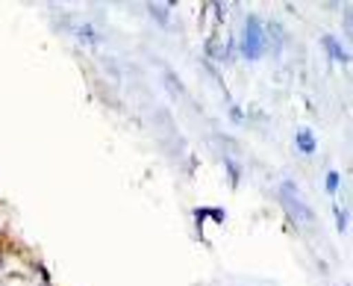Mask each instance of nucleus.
Masks as SVG:
<instances>
[{"label": "nucleus", "mask_w": 353, "mask_h": 286, "mask_svg": "<svg viewBox=\"0 0 353 286\" xmlns=\"http://www.w3.org/2000/svg\"><path fill=\"white\" fill-rule=\"evenodd\" d=\"M239 48H241V57L245 59H259L265 48H268V36H265V27L256 15H248L245 18V30H241V39H239Z\"/></svg>", "instance_id": "nucleus-1"}, {"label": "nucleus", "mask_w": 353, "mask_h": 286, "mask_svg": "<svg viewBox=\"0 0 353 286\" xmlns=\"http://www.w3.org/2000/svg\"><path fill=\"white\" fill-rule=\"evenodd\" d=\"M280 201H283V207L289 210V216L294 218V222H312V210L303 204V198H301V192H297L294 183L285 180L280 186Z\"/></svg>", "instance_id": "nucleus-2"}, {"label": "nucleus", "mask_w": 353, "mask_h": 286, "mask_svg": "<svg viewBox=\"0 0 353 286\" xmlns=\"http://www.w3.org/2000/svg\"><path fill=\"white\" fill-rule=\"evenodd\" d=\"M336 222H339L336 227L341 230V233H345V230H347V213H345V210H339V207H336Z\"/></svg>", "instance_id": "nucleus-6"}, {"label": "nucleus", "mask_w": 353, "mask_h": 286, "mask_svg": "<svg viewBox=\"0 0 353 286\" xmlns=\"http://www.w3.org/2000/svg\"><path fill=\"white\" fill-rule=\"evenodd\" d=\"M324 48L330 50V57H333L336 62H350V53H347L345 48H341L333 36H324Z\"/></svg>", "instance_id": "nucleus-4"}, {"label": "nucleus", "mask_w": 353, "mask_h": 286, "mask_svg": "<svg viewBox=\"0 0 353 286\" xmlns=\"http://www.w3.org/2000/svg\"><path fill=\"white\" fill-rule=\"evenodd\" d=\"M339 186H341V174H339V171H330V174H327V192L336 195Z\"/></svg>", "instance_id": "nucleus-5"}, {"label": "nucleus", "mask_w": 353, "mask_h": 286, "mask_svg": "<svg viewBox=\"0 0 353 286\" xmlns=\"http://www.w3.org/2000/svg\"><path fill=\"white\" fill-rule=\"evenodd\" d=\"M294 145H297V151H301V153H306V157L318 151V142H315V136H312V130H309V127L297 130V133H294Z\"/></svg>", "instance_id": "nucleus-3"}]
</instances>
